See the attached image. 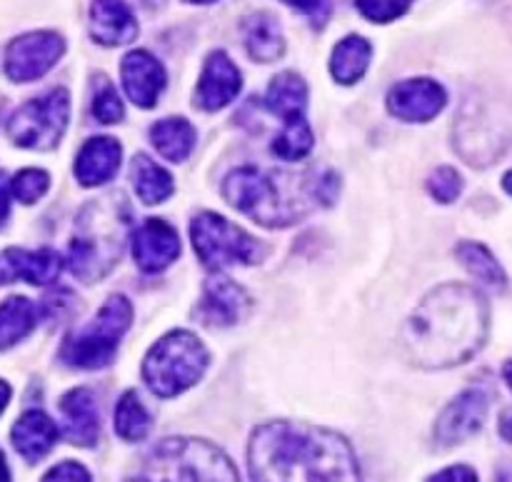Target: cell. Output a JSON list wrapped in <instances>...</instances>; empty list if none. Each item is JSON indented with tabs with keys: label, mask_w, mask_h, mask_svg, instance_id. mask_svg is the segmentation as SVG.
<instances>
[{
	"label": "cell",
	"mask_w": 512,
	"mask_h": 482,
	"mask_svg": "<svg viewBox=\"0 0 512 482\" xmlns=\"http://www.w3.org/2000/svg\"><path fill=\"white\" fill-rule=\"evenodd\" d=\"M250 482H360L348 440L303 423H268L248 445Z\"/></svg>",
	"instance_id": "obj_1"
},
{
	"label": "cell",
	"mask_w": 512,
	"mask_h": 482,
	"mask_svg": "<svg viewBox=\"0 0 512 482\" xmlns=\"http://www.w3.org/2000/svg\"><path fill=\"white\" fill-rule=\"evenodd\" d=\"M488 303L468 285H440L415 308L403 330V348L420 368H453L483 348Z\"/></svg>",
	"instance_id": "obj_2"
},
{
	"label": "cell",
	"mask_w": 512,
	"mask_h": 482,
	"mask_svg": "<svg viewBox=\"0 0 512 482\" xmlns=\"http://www.w3.org/2000/svg\"><path fill=\"white\" fill-rule=\"evenodd\" d=\"M130 225V208L120 193H110L103 203H93L83 210L78 233L70 240L68 268L75 278L93 283L113 270L123 253L125 235Z\"/></svg>",
	"instance_id": "obj_3"
},
{
	"label": "cell",
	"mask_w": 512,
	"mask_h": 482,
	"mask_svg": "<svg viewBox=\"0 0 512 482\" xmlns=\"http://www.w3.org/2000/svg\"><path fill=\"white\" fill-rule=\"evenodd\" d=\"M143 482H240L235 465L215 445L198 438L163 440L145 463Z\"/></svg>",
	"instance_id": "obj_4"
},
{
	"label": "cell",
	"mask_w": 512,
	"mask_h": 482,
	"mask_svg": "<svg viewBox=\"0 0 512 482\" xmlns=\"http://www.w3.org/2000/svg\"><path fill=\"white\" fill-rule=\"evenodd\" d=\"M210 355L198 335L173 330L163 335L143 360V380L158 398H175L205 375Z\"/></svg>",
	"instance_id": "obj_5"
},
{
	"label": "cell",
	"mask_w": 512,
	"mask_h": 482,
	"mask_svg": "<svg viewBox=\"0 0 512 482\" xmlns=\"http://www.w3.org/2000/svg\"><path fill=\"white\" fill-rule=\"evenodd\" d=\"M133 325V305L125 295H110L93 320L65 340L60 358L70 368L98 370L115 360L118 345Z\"/></svg>",
	"instance_id": "obj_6"
},
{
	"label": "cell",
	"mask_w": 512,
	"mask_h": 482,
	"mask_svg": "<svg viewBox=\"0 0 512 482\" xmlns=\"http://www.w3.org/2000/svg\"><path fill=\"white\" fill-rule=\"evenodd\" d=\"M223 195L235 210L253 218L265 228H285L303 218L288 200L280 195L278 183L258 168H238L223 180Z\"/></svg>",
	"instance_id": "obj_7"
},
{
	"label": "cell",
	"mask_w": 512,
	"mask_h": 482,
	"mask_svg": "<svg viewBox=\"0 0 512 482\" xmlns=\"http://www.w3.org/2000/svg\"><path fill=\"white\" fill-rule=\"evenodd\" d=\"M190 240L200 263L208 270H223L230 265H253L260 260L258 240L243 228L233 225L218 213H198L190 220Z\"/></svg>",
	"instance_id": "obj_8"
},
{
	"label": "cell",
	"mask_w": 512,
	"mask_h": 482,
	"mask_svg": "<svg viewBox=\"0 0 512 482\" xmlns=\"http://www.w3.org/2000/svg\"><path fill=\"white\" fill-rule=\"evenodd\" d=\"M70 120V95L55 88L40 98L28 100L8 120V135L15 145L28 150H53L63 138Z\"/></svg>",
	"instance_id": "obj_9"
},
{
	"label": "cell",
	"mask_w": 512,
	"mask_h": 482,
	"mask_svg": "<svg viewBox=\"0 0 512 482\" xmlns=\"http://www.w3.org/2000/svg\"><path fill=\"white\" fill-rule=\"evenodd\" d=\"M65 40L50 30L25 33L15 38L5 50V73L15 83L38 80L63 58Z\"/></svg>",
	"instance_id": "obj_10"
},
{
	"label": "cell",
	"mask_w": 512,
	"mask_h": 482,
	"mask_svg": "<svg viewBox=\"0 0 512 482\" xmlns=\"http://www.w3.org/2000/svg\"><path fill=\"white\" fill-rule=\"evenodd\" d=\"M250 313V298L228 275H210L203 285V298L195 308V320L208 328H230Z\"/></svg>",
	"instance_id": "obj_11"
},
{
	"label": "cell",
	"mask_w": 512,
	"mask_h": 482,
	"mask_svg": "<svg viewBox=\"0 0 512 482\" xmlns=\"http://www.w3.org/2000/svg\"><path fill=\"white\" fill-rule=\"evenodd\" d=\"M448 103V93L433 78H410L393 85L388 93V110L408 123H428Z\"/></svg>",
	"instance_id": "obj_12"
},
{
	"label": "cell",
	"mask_w": 512,
	"mask_h": 482,
	"mask_svg": "<svg viewBox=\"0 0 512 482\" xmlns=\"http://www.w3.org/2000/svg\"><path fill=\"white\" fill-rule=\"evenodd\" d=\"M488 405L490 400L483 390H465L463 395H458L435 423L438 445L450 448V445L473 438L483 428L485 418H488Z\"/></svg>",
	"instance_id": "obj_13"
},
{
	"label": "cell",
	"mask_w": 512,
	"mask_h": 482,
	"mask_svg": "<svg viewBox=\"0 0 512 482\" xmlns=\"http://www.w3.org/2000/svg\"><path fill=\"white\" fill-rule=\"evenodd\" d=\"M240 88H243V75H240L238 65L223 50H215V53L208 55L203 73H200L195 105L205 113H215V110L233 103L238 98Z\"/></svg>",
	"instance_id": "obj_14"
},
{
	"label": "cell",
	"mask_w": 512,
	"mask_h": 482,
	"mask_svg": "<svg viewBox=\"0 0 512 482\" xmlns=\"http://www.w3.org/2000/svg\"><path fill=\"white\" fill-rule=\"evenodd\" d=\"M180 255V238L165 220H145L133 233V258L143 273H160Z\"/></svg>",
	"instance_id": "obj_15"
},
{
	"label": "cell",
	"mask_w": 512,
	"mask_h": 482,
	"mask_svg": "<svg viewBox=\"0 0 512 482\" xmlns=\"http://www.w3.org/2000/svg\"><path fill=\"white\" fill-rule=\"evenodd\" d=\"M120 78H123L125 95L138 108H153L165 88V68L148 50H130L120 63Z\"/></svg>",
	"instance_id": "obj_16"
},
{
	"label": "cell",
	"mask_w": 512,
	"mask_h": 482,
	"mask_svg": "<svg viewBox=\"0 0 512 482\" xmlns=\"http://www.w3.org/2000/svg\"><path fill=\"white\" fill-rule=\"evenodd\" d=\"M63 260L55 250H20L8 248L0 253V285L25 280L30 285H48L60 275Z\"/></svg>",
	"instance_id": "obj_17"
},
{
	"label": "cell",
	"mask_w": 512,
	"mask_h": 482,
	"mask_svg": "<svg viewBox=\"0 0 512 482\" xmlns=\"http://www.w3.org/2000/svg\"><path fill=\"white\" fill-rule=\"evenodd\" d=\"M90 35L95 43L128 45L138 38V20L125 0H93L90 5Z\"/></svg>",
	"instance_id": "obj_18"
},
{
	"label": "cell",
	"mask_w": 512,
	"mask_h": 482,
	"mask_svg": "<svg viewBox=\"0 0 512 482\" xmlns=\"http://www.w3.org/2000/svg\"><path fill=\"white\" fill-rule=\"evenodd\" d=\"M120 155H123V148L118 140L110 135H95L80 148L75 158V178L85 188L110 183L120 168Z\"/></svg>",
	"instance_id": "obj_19"
},
{
	"label": "cell",
	"mask_w": 512,
	"mask_h": 482,
	"mask_svg": "<svg viewBox=\"0 0 512 482\" xmlns=\"http://www.w3.org/2000/svg\"><path fill=\"white\" fill-rule=\"evenodd\" d=\"M65 438L80 448H93L100 438V410L93 393L85 388L70 390L60 400Z\"/></svg>",
	"instance_id": "obj_20"
},
{
	"label": "cell",
	"mask_w": 512,
	"mask_h": 482,
	"mask_svg": "<svg viewBox=\"0 0 512 482\" xmlns=\"http://www.w3.org/2000/svg\"><path fill=\"white\" fill-rule=\"evenodd\" d=\"M58 443V428L40 410H28L13 425V445L28 463H38Z\"/></svg>",
	"instance_id": "obj_21"
},
{
	"label": "cell",
	"mask_w": 512,
	"mask_h": 482,
	"mask_svg": "<svg viewBox=\"0 0 512 482\" xmlns=\"http://www.w3.org/2000/svg\"><path fill=\"white\" fill-rule=\"evenodd\" d=\"M243 38L250 58L258 63H273L285 53L283 30H280L278 18L270 13L248 15L243 23Z\"/></svg>",
	"instance_id": "obj_22"
},
{
	"label": "cell",
	"mask_w": 512,
	"mask_h": 482,
	"mask_svg": "<svg viewBox=\"0 0 512 482\" xmlns=\"http://www.w3.org/2000/svg\"><path fill=\"white\" fill-rule=\"evenodd\" d=\"M265 108L270 113L280 115L283 123L305 118V108H308V85H305V80L298 73H290V70L275 75L268 85V93H265Z\"/></svg>",
	"instance_id": "obj_23"
},
{
	"label": "cell",
	"mask_w": 512,
	"mask_h": 482,
	"mask_svg": "<svg viewBox=\"0 0 512 482\" xmlns=\"http://www.w3.org/2000/svg\"><path fill=\"white\" fill-rule=\"evenodd\" d=\"M150 140H153L155 150L163 155L170 163H183L190 153H193L195 143H198V133L193 125L185 118H163L150 128Z\"/></svg>",
	"instance_id": "obj_24"
},
{
	"label": "cell",
	"mask_w": 512,
	"mask_h": 482,
	"mask_svg": "<svg viewBox=\"0 0 512 482\" xmlns=\"http://www.w3.org/2000/svg\"><path fill=\"white\" fill-rule=\"evenodd\" d=\"M370 58H373V45L360 35H348L340 40L330 58V73L340 85H353L368 70Z\"/></svg>",
	"instance_id": "obj_25"
},
{
	"label": "cell",
	"mask_w": 512,
	"mask_h": 482,
	"mask_svg": "<svg viewBox=\"0 0 512 482\" xmlns=\"http://www.w3.org/2000/svg\"><path fill=\"white\" fill-rule=\"evenodd\" d=\"M130 175H133V188L145 205H158L173 195L175 183L165 168H160L150 155L138 153L130 163Z\"/></svg>",
	"instance_id": "obj_26"
},
{
	"label": "cell",
	"mask_w": 512,
	"mask_h": 482,
	"mask_svg": "<svg viewBox=\"0 0 512 482\" xmlns=\"http://www.w3.org/2000/svg\"><path fill=\"white\" fill-rule=\"evenodd\" d=\"M35 325H38V310L28 298L13 295L5 300L0 305V350H8L20 343Z\"/></svg>",
	"instance_id": "obj_27"
},
{
	"label": "cell",
	"mask_w": 512,
	"mask_h": 482,
	"mask_svg": "<svg viewBox=\"0 0 512 482\" xmlns=\"http://www.w3.org/2000/svg\"><path fill=\"white\" fill-rule=\"evenodd\" d=\"M150 428H153V420H150L148 410L140 403L138 393L128 390L115 405V433L128 443H140L148 438Z\"/></svg>",
	"instance_id": "obj_28"
},
{
	"label": "cell",
	"mask_w": 512,
	"mask_h": 482,
	"mask_svg": "<svg viewBox=\"0 0 512 482\" xmlns=\"http://www.w3.org/2000/svg\"><path fill=\"white\" fill-rule=\"evenodd\" d=\"M455 253H458V260L465 265V270H468L470 275H475L480 283L490 285V288H495V290L505 288V283H508V278H505V270L500 268V263L495 260V255L490 253L485 245L460 243Z\"/></svg>",
	"instance_id": "obj_29"
},
{
	"label": "cell",
	"mask_w": 512,
	"mask_h": 482,
	"mask_svg": "<svg viewBox=\"0 0 512 482\" xmlns=\"http://www.w3.org/2000/svg\"><path fill=\"white\" fill-rule=\"evenodd\" d=\"M315 138L310 130L308 120L295 118L283 123L278 138L273 140V153L283 160H303L313 150Z\"/></svg>",
	"instance_id": "obj_30"
},
{
	"label": "cell",
	"mask_w": 512,
	"mask_h": 482,
	"mask_svg": "<svg viewBox=\"0 0 512 482\" xmlns=\"http://www.w3.org/2000/svg\"><path fill=\"white\" fill-rule=\"evenodd\" d=\"M93 115H95V120H100V123H105V125L120 123L125 115L123 100L118 98V90H115V85L110 83L105 75H98V78H95Z\"/></svg>",
	"instance_id": "obj_31"
},
{
	"label": "cell",
	"mask_w": 512,
	"mask_h": 482,
	"mask_svg": "<svg viewBox=\"0 0 512 482\" xmlns=\"http://www.w3.org/2000/svg\"><path fill=\"white\" fill-rule=\"evenodd\" d=\"M48 188H50V178L45 170L28 168V170H20V173L13 178V195L25 205L43 198Z\"/></svg>",
	"instance_id": "obj_32"
},
{
	"label": "cell",
	"mask_w": 512,
	"mask_h": 482,
	"mask_svg": "<svg viewBox=\"0 0 512 482\" xmlns=\"http://www.w3.org/2000/svg\"><path fill=\"white\" fill-rule=\"evenodd\" d=\"M340 190V178L333 173V170H325V173H308L305 178V193L320 205H333L338 200Z\"/></svg>",
	"instance_id": "obj_33"
},
{
	"label": "cell",
	"mask_w": 512,
	"mask_h": 482,
	"mask_svg": "<svg viewBox=\"0 0 512 482\" xmlns=\"http://www.w3.org/2000/svg\"><path fill=\"white\" fill-rule=\"evenodd\" d=\"M463 190V178L458 175V170L453 168H438L428 180V193L433 195L438 203H453L455 198Z\"/></svg>",
	"instance_id": "obj_34"
},
{
	"label": "cell",
	"mask_w": 512,
	"mask_h": 482,
	"mask_svg": "<svg viewBox=\"0 0 512 482\" xmlns=\"http://www.w3.org/2000/svg\"><path fill=\"white\" fill-rule=\"evenodd\" d=\"M360 13L373 23H390V20L405 15L410 8V0H355Z\"/></svg>",
	"instance_id": "obj_35"
},
{
	"label": "cell",
	"mask_w": 512,
	"mask_h": 482,
	"mask_svg": "<svg viewBox=\"0 0 512 482\" xmlns=\"http://www.w3.org/2000/svg\"><path fill=\"white\" fill-rule=\"evenodd\" d=\"M283 3H288L290 8L308 15L315 28H323L328 23L330 13H333V0H283Z\"/></svg>",
	"instance_id": "obj_36"
},
{
	"label": "cell",
	"mask_w": 512,
	"mask_h": 482,
	"mask_svg": "<svg viewBox=\"0 0 512 482\" xmlns=\"http://www.w3.org/2000/svg\"><path fill=\"white\" fill-rule=\"evenodd\" d=\"M43 482H90V473L78 463H60L45 475Z\"/></svg>",
	"instance_id": "obj_37"
},
{
	"label": "cell",
	"mask_w": 512,
	"mask_h": 482,
	"mask_svg": "<svg viewBox=\"0 0 512 482\" xmlns=\"http://www.w3.org/2000/svg\"><path fill=\"white\" fill-rule=\"evenodd\" d=\"M428 482H478V475H475V470L468 468V465H453V468L433 475Z\"/></svg>",
	"instance_id": "obj_38"
},
{
	"label": "cell",
	"mask_w": 512,
	"mask_h": 482,
	"mask_svg": "<svg viewBox=\"0 0 512 482\" xmlns=\"http://www.w3.org/2000/svg\"><path fill=\"white\" fill-rule=\"evenodd\" d=\"M10 195H13V183L8 180V175L0 173V225L10 213Z\"/></svg>",
	"instance_id": "obj_39"
},
{
	"label": "cell",
	"mask_w": 512,
	"mask_h": 482,
	"mask_svg": "<svg viewBox=\"0 0 512 482\" xmlns=\"http://www.w3.org/2000/svg\"><path fill=\"white\" fill-rule=\"evenodd\" d=\"M500 435H503L508 443H512V410H510V413H505L503 418H500Z\"/></svg>",
	"instance_id": "obj_40"
},
{
	"label": "cell",
	"mask_w": 512,
	"mask_h": 482,
	"mask_svg": "<svg viewBox=\"0 0 512 482\" xmlns=\"http://www.w3.org/2000/svg\"><path fill=\"white\" fill-rule=\"evenodd\" d=\"M8 403H10V388H8V383H3V380H0V415H3V410L8 408Z\"/></svg>",
	"instance_id": "obj_41"
},
{
	"label": "cell",
	"mask_w": 512,
	"mask_h": 482,
	"mask_svg": "<svg viewBox=\"0 0 512 482\" xmlns=\"http://www.w3.org/2000/svg\"><path fill=\"white\" fill-rule=\"evenodd\" d=\"M0 482H10V470H8V463H5L3 453H0Z\"/></svg>",
	"instance_id": "obj_42"
},
{
	"label": "cell",
	"mask_w": 512,
	"mask_h": 482,
	"mask_svg": "<svg viewBox=\"0 0 512 482\" xmlns=\"http://www.w3.org/2000/svg\"><path fill=\"white\" fill-rule=\"evenodd\" d=\"M503 378H505V383H508V388L512 390V360H510V363H505Z\"/></svg>",
	"instance_id": "obj_43"
},
{
	"label": "cell",
	"mask_w": 512,
	"mask_h": 482,
	"mask_svg": "<svg viewBox=\"0 0 512 482\" xmlns=\"http://www.w3.org/2000/svg\"><path fill=\"white\" fill-rule=\"evenodd\" d=\"M503 188H505V190H508V193L512 195V170H510V173H508V175H505V178H503Z\"/></svg>",
	"instance_id": "obj_44"
},
{
	"label": "cell",
	"mask_w": 512,
	"mask_h": 482,
	"mask_svg": "<svg viewBox=\"0 0 512 482\" xmlns=\"http://www.w3.org/2000/svg\"><path fill=\"white\" fill-rule=\"evenodd\" d=\"M185 3H195V5H208V3H215V0H185Z\"/></svg>",
	"instance_id": "obj_45"
},
{
	"label": "cell",
	"mask_w": 512,
	"mask_h": 482,
	"mask_svg": "<svg viewBox=\"0 0 512 482\" xmlns=\"http://www.w3.org/2000/svg\"><path fill=\"white\" fill-rule=\"evenodd\" d=\"M140 482H143V480H140Z\"/></svg>",
	"instance_id": "obj_46"
}]
</instances>
